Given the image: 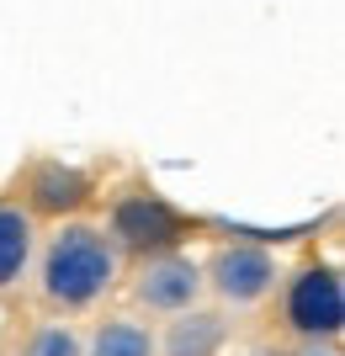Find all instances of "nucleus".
<instances>
[{"label": "nucleus", "mask_w": 345, "mask_h": 356, "mask_svg": "<svg viewBox=\"0 0 345 356\" xmlns=\"http://www.w3.org/2000/svg\"><path fill=\"white\" fill-rule=\"evenodd\" d=\"M22 356H85V341L69 325H37L22 346Z\"/></svg>", "instance_id": "obj_10"}, {"label": "nucleus", "mask_w": 345, "mask_h": 356, "mask_svg": "<svg viewBox=\"0 0 345 356\" xmlns=\"http://www.w3.org/2000/svg\"><path fill=\"white\" fill-rule=\"evenodd\" d=\"M228 346V314L224 309H192L170 314V325L154 335V351L160 356H218Z\"/></svg>", "instance_id": "obj_6"}, {"label": "nucleus", "mask_w": 345, "mask_h": 356, "mask_svg": "<svg viewBox=\"0 0 345 356\" xmlns=\"http://www.w3.org/2000/svg\"><path fill=\"white\" fill-rule=\"evenodd\" d=\"M282 282V266L266 245H224L208 255L202 287L218 298V309H260Z\"/></svg>", "instance_id": "obj_3"}, {"label": "nucleus", "mask_w": 345, "mask_h": 356, "mask_svg": "<svg viewBox=\"0 0 345 356\" xmlns=\"http://www.w3.org/2000/svg\"><path fill=\"white\" fill-rule=\"evenodd\" d=\"M330 346H335V341H303V356H335Z\"/></svg>", "instance_id": "obj_11"}, {"label": "nucleus", "mask_w": 345, "mask_h": 356, "mask_svg": "<svg viewBox=\"0 0 345 356\" xmlns=\"http://www.w3.org/2000/svg\"><path fill=\"white\" fill-rule=\"evenodd\" d=\"M85 356H160V351H154L149 325H138L128 314H112V319H101V325L90 330Z\"/></svg>", "instance_id": "obj_9"}, {"label": "nucleus", "mask_w": 345, "mask_h": 356, "mask_svg": "<svg viewBox=\"0 0 345 356\" xmlns=\"http://www.w3.org/2000/svg\"><path fill=\"white\" fill-rule=\"evenodd\" d=\"M90 197V176L75 170V165H59V160H43L37 170L27 176V213L37 218H64V213H80Z\"/></svg>", "instance_id": "obj_7"}, {"label": "nucleus", "mask_w": 345, "mask_h": 356, "mask_svg": "<svg viewBox=\"0 0 345 356\" xmlns=\"http://www.w3.org/2000/svg\"><path fill=\"white\" fill-rule=\"evenodd\" d=\"M37 255V218L22 202H0V287H11Z\"/></svg>", "instance_id": "obj_8"}, {"label": "nucleus", "mask_w": 345, "mask_h": 356, "mask_svg": "<svg viewBox=\"0 0 345 356\" xmlns=\"http://www.w3.org/2000/svg\"><path fill=\"white\" fill-rule=\"evenodd\" d=\"M117 282V245L96 223H59L37 255V293L48 309L85 314Z\"/></svg>", "instance_id": "obj_1"}, {"label": "nucleus", "mask_w": 345, "mask_h": 356, "mask_svg": "<svg viewBox=\"0 0 345 356\" xmlns=\"http://www.w3.org/2000/svg\"><path fill=\"white\" fill-rule=\"evenodd\" d=\"M180 234H186V218L170 208L165 197L154 192H128L112 202V223H106V239L128 250L133 261L144 255H160V250H180Z\"/></svg>", "instance_id": "obj_4"}, {"label": "nucleus", "mask_w": 345, "mask_h": 356, "mask_svg": "<svg viewBox=\"0 0 345 356\" xmlns=\"http://www.w3.org/2000/svg\"><path fill=\"white\" fill-rule=\"evenodd\" d=\"M282 319L298 341H340L345 330V282L335 266H303L282 293Z\"/></svg>", "instance_id": "obj_2"}, {"label": "nucleus", "mask_w": 345, "mask_h": 356, "mask_svg": "<svg viewBox=\"0 0 345 356\" xmlns=\"http://www.w3.org/2000/svg\"><path fill=\"white\" fill-rule=\"evenodd\" d=\"M208 293L202 287V261H192V255L180 250H160V255H144L133 271V303L149 314H180L192 309L196 298Z\"/></svg>", "instance_id": "obj_5"}]
</instances>
